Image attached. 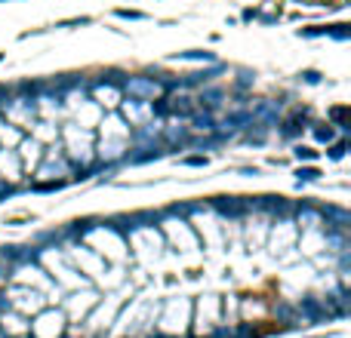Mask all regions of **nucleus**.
Here are the masks:
<instances>
[{
	"instance_id": "obj_1",
	"label": "nucleus",
	"mask_w": 351,
	"mask_h": 338,
	"mask_svg": "<svg viewBox=\"0 0 351 338\" xmlns=\"http://www.w3.org/2000/svg\"><path fill=\"white\" fill-rule=\"evenodd\" d=\"M160 89V83L157 80H148V77H130L126 80V92H130V98H154V92Z\"/></svg>"
},
{
	"instance_id": "obj_2",
	"label": "nucleus",
	"mask_w": 351,
	"mask_h": 338,
	"mask_svg": "<svg viewBox=\"0 0 351 338\" xmlns=\"http://www.w3.org/2000/svg\"><path fill=\"white\" fill-rule=\"evenodd\" d=\"M333 135H336V132H333V126H327V129H324V126H318V129H315V138H318V142H333Z\"/></svg>"
},
{
	"instance_id": "obj_3",
	"label": "nucleus",
	"mask_w": 351,
	"mask_h": 338,
	"mask_svg": "<svg viewBox=\"0 0 351 338\" xmlns=\"http://www.w3.org/2000/svg\"><path fill=\"white\" fill-rule=\"evenodd\" d=\"M296 157H299V160H315V157H318V151H315V148H302V145H299V148H296Z\"/></svg>"
},
{
	"instance_id": "obj_4",
	"label": "nucleus",
	"mask_w": 351,
	"mask_h": 338,
	"mask_svg": "<svg viewBox=\"0 0 351 338\" xmlns=\"http://www.w3.org/2000/svg\"><path fill=\"white\" fill-rule=\"evenodd\" d=\"M296 175H299V182H302V178H305V182H315V178H318V175H321V172H318V169H311V166H308V169H299V172H296Z\"/></svg>"
},
{
	"instance_id": "obj_5",
	"label": "nucleus",
	"mask_w": 351,
	"mask_h": 338,
	"mask_svg": "<svg viewBox=\"0 0 351 338\" xmlns=\"http://www.w3.org/2000/svg\"><path fill=\"white\" fill-rule=\"evenodd\" d=\"M342 154H345V142H339V145H333V148H330V157H333V160H339Z\"/></svg>"
},
{
	"instance_id": "obj_6",
	"label": "nucleus",
	"mask_w": 351,
	"mask_h": 338,
	"mask_svg": "<svg viewBox=\"0 0 351 338\" xmlns=\"http://www.w3.org/2000/svg\"><path fill=\"white\" fill-rule=\"evenodd\" d=\"M117 15H120V18H142V12H133V9H120Z\"/></svg>"
},
{
	"instance_id": "obj_7",
	"label": "nucleus",
	"mask_w": 351,
	"mask_h": 338,
	"mask_svg": "<svg viewBox=\"0 0 351 338\" xmlns=\"http://www.w3.org/2000/svg\"><path fill=\"white\" fill-rule=\"evenodd\" d=\"M185 163H188V166H207V157H188Z\"/></svg>"
},
{
	"instance_id": "obj_8",
	"label": "nucleus",
	"mask_w": 351,
	"mask_h": 338,
	"mask_svg": "<svg viewBox=\"0 0 351 338\" xmlns=\"http://www.w3.org/2000/svg\"><path fill=\"white\" fill-rule=\"evenodd\" d=\"M302 77H305V80H308V83H318V80H321V74H318V71H305V74H302Z\"/></svg>"
}]
</instances>
